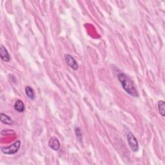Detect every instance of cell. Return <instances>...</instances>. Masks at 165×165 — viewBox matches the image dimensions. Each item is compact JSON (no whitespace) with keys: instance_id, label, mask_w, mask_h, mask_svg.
Instances as JSON below:
<instances>
[{"instance_id":"cell-1","label":"cell","mask_w":165,"mask_h":165,"mask_svg":"<svg viewBox=\"0 0 165 165\" xmlns=\"http://www.w3.org/2000/svg\"><path fill=\"white\" fill-rule=\"evenodd\" d=\"M118 80L120 81L122 85L123 88L125 90L126 92L133 97H138V92L134 86V82L127 75L121 73L117 76Z\"/></svg>"},{"instance_id":"cell-2","label":"cell","mask_w":165,"mask_h":165,"mask_svg":"<svg viewBox=\"0 0 165 165\" xmlns=\"http://www.w3.org/2000/svg\"><path fill=\"white\" fill-rule=\"evenodd\" d=\"M20 145H21L20 141H17L10 146L2 147L1 150L5 154L13 155L16 153L18 152V150H19L20 148Z\"/></svg>"},{"instance_id":"cell-3","label":"cell","mask_w":165,"mask_h":165,"mask_svg":"<svg viewBox=\"0 0 165 165\" xmlns=\"http://www.w3.org/2000/svg\"><path fill=\"white\" fill-rule=\"evenodd\" d=\"M127 139L128 143L129 144L130 148L133 152H137L139 149L138 142H137L135 137L132 134V133L129 132L127 134Z\"/></svg>"},{"instance_id":"cell-4","label":"cell","mask_w":165,"mask_h":165,"mask_svg":"<svg viewBox=\"0 0 165 165\" xmlns=\"http://www.w3.org/2000/svg\"><path fill=\"white\" fill-rule=\"evenodd\" d=\"M65 60L67 65L74 70H76L78 68V65L75 60V59L73 58L70 54H65Z\"/></svg>"},{"instance_id":"cell-5","label":"cell","mask_w":165,"mask_h":165,"mask_svg":"<svg viewBox=\"0 0 165 165\" xmlns=\"http://www.w3.org/2000/svg\"><path fill=\"white\" fill-rule=\"evenodd\" d=\"M49 147L55 150V151H57L60 148V143L59 141V140L58 139L57 137H52L49 140Z\"/></svg>"},{"instance_id":"cell-6","label":"cell","mask_w":165,"mask_h":165,"mask_svg":"<svg viewBox=\"0 0 165 165\" xmlns=\"http://www.w3.org/2000/svg\"><path fill=\"white\" fill-rule=\"evenodd\" d=\"M0 57H1L2 60L5 62H9L11 61L10 55H9L7 50L3 45H2L1 48H0Z\"/></svg>"},{"instance_id":"cell-7","label":"cell","mask_w":165,"mask_h":165,"mask_svg":"<svg viewBox=\"0 0 165 165\" xmlns=\"http://www.w3.org/2000/svg\"><path fill=\"white\" fill-rule=\"evenodd\" d=\"M14 109L18 112H23L25 111V105L21 100H17L14 105Z\"/></svg>"},{"instance_id":"cell-8","label":"cell","mask_w":165,"mask_h":165,"mask_svg":"<svg viewBox=\"0 0 165 165\" xmlns=\"http://www.w3.org/2000/svg\"><path fill=\"white\" fill-rule=\"evenodd\" d=\"M1 121L5 124V125H11L13 124L14 121L12 120V118L11 117L8 116L7 115L2 113L1 114Z\"/></svg>"},{"instance_id":"cell-9","label":"cell","mask_w":165,"mask_h":165,"mask_svg":"<svg viewBox=\"0 0 165 165\" xmlns=\"http://www.w3.org/2000/svg\"><path fill=\"white\" fill-rule=\"evenodd\" d=\"M25 93L26 96H28L31 99L33 100L35 98V94H34V90L29 86H27L25 88Z\"/></svg>"},{"instance_id":"cell-10","label":"cell","mask_w":165,"mask_h":165,"mask_svg":"<svg viewBox=\"0 0 165 165\" xmlns=\"http://www.w3.org/2000/svg\"><path fill=\"white\" fill-rule=\"evenodd\" d=\"M158 109L160 114L164 117L165 116V103L163 101H159L158 102Z\"/></svg>"}]
</instances>
